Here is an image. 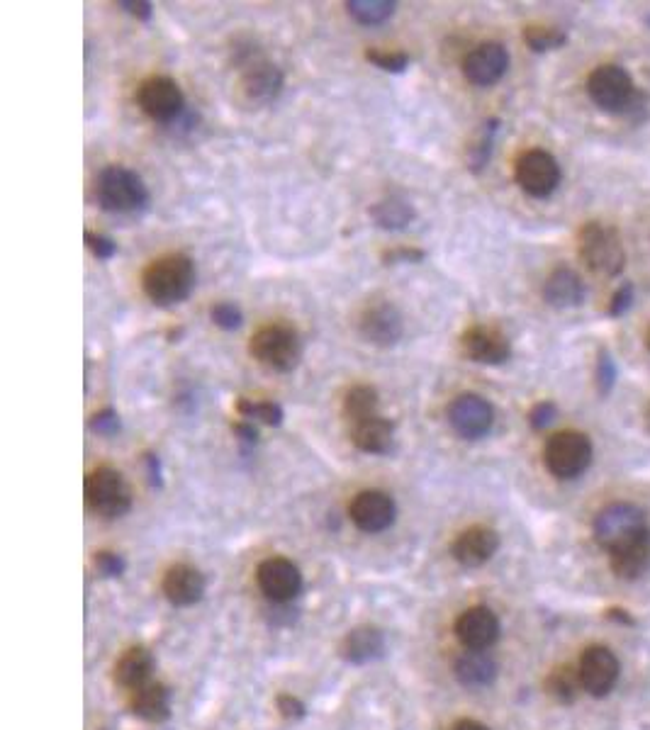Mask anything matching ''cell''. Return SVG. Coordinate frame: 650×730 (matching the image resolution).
Segmentation results:
<instances>
[{
    "label": "cell",
    "instance_id": "obj_2",
    "mask_svg": "<svg viewBox=\"0 0 650 730\" xmlns=\"http://www.w3.org/2000/svg\"><path fill=\"white\" fill-rule=\"evenodd\" d=\"M95 198L112 215H137L147 210L149 188L137 171L127 166H105L95 178Z\"/></svg>",
    "mask_w": 650,
    "mask_h": 730
},
{
    "label": "cell",
    "instance_id": "obj_4",
    "mask_svg": "<svg viewBox=\"0 0 650 730\" xmlns=\"http://www.w3.org/2000/svg\"><path fill=\"white\" fill-rule=\"evenodd\" d=\"M577 251H580L582 263L604 278H614L624 271V241H621L619 232L614 227H607V224L587 222L580 229V237H577Z\"/></svg>",
    "mask_w": 650,
    "mask_h": 730
},
{
    "label": "cell",
    "instance_id": "obj_41",
    "mask_svg": "<svg viewBox=\"0 0 650 730\" xmlns=\"http://www.w3.org/2000/svg\"><path fill=\"white\" fill-rule=\"evenodd\" d=\"M86 244L93 251V256L100 258V261H110L117 254V244L110 237H105V234L86 232Z\"/></svg>",
    "mask_w": 650,
    "mask_h": 730
},
{
    "label": "cell",
    "instance_id": "obj_45",
    "mask_svg": "<svg viewBox=\"0 0 650 730\" xmlns=\"http://www.w3.org/2000/svg\"><path fill=\"white\" fill-rule=\"evenodd\" d=\"M117 5L139 20H151V15H154V5L144 3V0H120Z\"/></svg>",
    "mask_w": 650,
    "mask_h": 730
},
{
    "label": "cell",
    "instance_id": "obj_36",
    "mask_svg": "<svg viewBox=\"0 0 650 730\" xmlns=\"http://www.w3.org/2000/svg\"><path fill=\"white\" fill-rule=\"evenodd\" d=\"M210 319L220 329L234 331L244 324V312L239 310V305H234V302L222 300V302H215V305L210 307Z\"/></svg>",
    "mask_w": 650,
    "mask_h": 730
},
{
    "label": "cell",
    "instance_id": "obj_25",
    "mask_svg": "<svg viewBox=\"0 0 650 730\" xmlns=\"http://www.w3.org/2000/svg\"><path fill=\"white\" fill-rule=\"evenodd\" d=\"M609 555H612V570L621 580H638L650 570V536L629 543V546L614 550Z\"/></svg>",
    "mask_w": 650,
    "mask_h": 730
},
{
    "label": "cell",
    "instance_id": "obj_14",
    "mask_svg": "<svg viewBox=\"0 0 650 730\" xmlns=\"http://www.w3.org/2000/svg\"><path fill=\"white\" fill-rule=\"evenodd\" d=\"M349 516L353 524L363 533H380L388 531L395 524L397 507L395 499L388 492L380 490H363L353 497L349 504Z\"/></svg>",
    "mask_w": 650,
    "mask_h": 730
},
{
    "label": "cell",
    "instance_id": "obj_42",
    "mask_svg": "<svg viewBox=\"0 0 650 730\" xmlns=\"http://www.w3.org/2000/svg\"><path fill=\"white\" fill-rule=\"evenodd\" d=\"M631 302H633V285L631 283L621 285V288L614 292L612 300H609L607 314L609 317H621V314H626L631 310Z\"/></svg>",
    "mask_w": 650,
    "mask_h": 730
},
{
    "label": "cell",
    "instance_id": "obj_9",
    "mask_svg": "<svg viewBox=\"0 0 650 730\" xmlns=\"http://www.w3.org/2000/svg\"><path fill=\"white\" fill-rule=\"evenodd\" d=\"M514 178H517L519 188L526 195L543 200L556 193L563 173H560V166L553 154L543 149H526L524 154H519L517 164H514Z\"/></svg>",
    "mask_w": 650,
    "mask_h": 730
},
{
    "label": "cell",
    "instance_id": "obj_52",
    "mask_svg": "<svg viewBox=\"0 0 650 730\" xmlns=\"http://www.w3.org/2000/svg\"><path fill=\"white\" fill-rule=\"evenodd\" d=\"M646 22H648V25H650V15H648V18H646Z\"/></svg>",
    "mask_w": 650,
    "mask_h": 730
},
{
    "label": "cell",
    "instance_id": "obj_11",
    "mask_svg": "<svg viewBox=\"0 0 650 730\" xmlns=\"http://www.w3.org/2000/svg\"><path fill=\"white\" fill-rule=\"evenodd\" d=\"M358 334L368 344L378 348H390L405 334V319H402V312L390 300L373 297V300H368L363 305L361 314H358Z\"/></svg>",
    "mask_w": 650,
    "mask_h": 730
},
{
    "label": "cell",
    "instance_id": "obj_29",
    "mask_svg": "<svg viewBox=\"0 0 650 730\" xmlns=\"http://www.w3.org/2000/svg\"><path fill=\"white\" fill-rule=\"evenodd\" d=\"M383 650H385L383 633L371 626L356 628V631H351L344 640V655L346 660L351 662L375 660L378 655H383Z\"/></svg>",
    "mask_w": 650,
    "mask_h": 730
},
{
    "label": "cell",
    "instance_id": "obj_46",
    "mask_svg": "<svg viewBox=\"0 0 650 730\" xmlns=\"http://www.w3.org/2000/svg\"><path fill=\"white\" fill-rule=\"evenodd\" d=\"M278 709L283 711L285 718H300L302 713H305V706H302L298 699H293V696H280Z\"/></svg>",
    "mask_w": 650,
    "mask_h": 730
},
{
    "label": "cell",
    "instance_id": "obj_23",
    "mask_svg": "<svg viewBox=\"0 0 650 730\" xmlns=\"http://www.w3.org/2000/svg\"><path fill=\"white\" fill-rule=\"evenodd\" d=\"M164 592L173 604L190 606L200 602L205 594V577L195 567L176 565L166 572Z\"/></svg>",
    "mask_w": 650,
    "mask_h": 730
},
{
    "label": "cell",
    "instance_id": "obj_24",
    "mask_svg": "<svg viewBox=\"0 0 650 730\" xmlns=\"http://www.w3.org/2000/svg\"><path fill=\"white\" fill-rule=\"evenodd\" d=\"M132 711L144 721H164L168 718V709H171V699H168V689L164 684L147 682L142 687L132 689Z\"/></svg>",
    "mask_w": 650,
    "mask_h": 730
},
{
    "label": "cell",
    "instance_id": "obj_33",
    "mask_svg": "<svg viewBox=\"0 0 650 730\" xmlns=\"http://www.w3.org/2000/svg\"><path fill=\"white\" fill-rule=\"evenodd\" d=\"M580 687H582L580 672H575L570 665L556 667V670L551 672V677L546 679L548 694L556 696V699L563 701V704H570V701H575V696H577V692H580Z\"/></svg>",
    "mask_w": 650,
    "mask_h": 730
},
{
    "label": "cell",
    "instance_id": "obj_22",
    "mask_svg": "<svg viewBox=\"0 0 650 730\" xmlns=\"http://www.w3.org/2000/svg\"><path fill=\"white\" fill-rule=\"evenodd\" d=\"M543 300L556 310H570L585 300V283L570 268H556L543 283Z\"/></svg>",
    "mask_w": 650,
    "mask_h": 730
},
{
    "label": "cell",
    "instance_id": "obj_13",
    "mask_svg": "<svg viewBox=\"0 0 650 730\" xmlns=\"http://www.w3.org/2000/svg\"><path fill=\"white\" fill-rule=\"evenodd\" d=\"M507 69L509 52L500 42H483L463 56V76L478 88H490L500 83Z\"/></svg>",
    "mask_w": 650,
    "mask_h": 730
},
{
    "label": "cell",
    "instance_id": "obj_51",
    "mask_svg": "<svg viewBox=\"0 0 650 730\" xmlns=\"http://www.w3.org/2000/svg\"><path fill=\"white\" fill-rule=\"evenodd\" d=\"M646 348L650 351V329L646 331Z\"/></svg>",
    "mask_w": 650,
    "mask_h": 730
},
{
    "label": "cell",
    "instance_id": "obj_26",
    "mask_svg": "<svg viewBox=\"0 0 650 730\" xmlns=\"http://www.w3.org/2000/svg\"><path fill=\"white\" fill-rule=\"evenodd\" d=\"M414 217H417L414 205L400 195H388L371 207V219L385 232H400L414 222Z\"/></svg>",
    "mask_w": 650,
    "mask_h": 730
},
{
    "label": "cell",
    "instance_id": "obj_28",
    "mask_svg": "<svg viewBox=\"0 0 650 730\" xmlns=\"http://www.w3.org/2000/svg\"><path fill=\"white\" fill-rule=\"evenodd\" d=\"M151 670H154V660H151L149 650L130 648L120 660H117L115 679L122 684V687L137 689L149 682Z\"/></svg>",
    "mask_w": 650,
    "mask_h": 730
},
{
    "label": "cell",
    "instance_id": "obj_44",
    "mask_svg": "<svg viewBox=\"0 0 650 730\" xmlns=\"http://www.w3.org/2000/svg\"><path fill=\"white\" fill-rule=\"evenodd\" d=\"M383 261L388 263V266H395V263H419V261H424V251H419V249H392V251H385Z\"/></svg>",
    "mask_w": 650,
    "mask_h": 730
},
{
    "label": "cell",
    "instance_id": "obj_20",
    "mask_svg": "<svg viewBox=\"0 0 650 730\" xmlns=\"http://www.w3.org/2000/svg\"><path fill=\"white\" fill-rule=\"evenodd\" d=\"M346 426H349L351 443L363 453L385 456V453H390L392 443H395V424L388 417H383V414L351 421Z\"/></svg>",
    "mask_w": 650,
    "mask_h": 730
},
{
    "label": "cell",
    "instance_id": "obj_12",
    "mask_svg": "<svg viewBox=\"0 0 650 730\" xmlns=\"http://www.w3.org/2000/svg\"><path fill=\"white\" fill-rule=\"evenodd\" d=\"M446 417L451 429L465 441H478L485 438L492 431L495 424V409L485 397L475 395V392H463L456 400L448 404Z\"/></svg>",
    "mask_w": 650,
    "mask_h": 730
},
{
    "label": "cell",
    "instance_id": "obj_35",
    "mask_svg": "<svg viewBox=\"0 0 650 730\" xmlns=\"http://www.w3.org/2000/svg\"><path fill=\"white\" fill-rule=\"evenodd\" d=\"M237 412L242 414L244 419L263 421V424L268 426H280L285 419L283 407L271 400H246V397H242V400L237 402Z\"/></svg>",
    "mask_w": 650,
    "mask_h": 730
},
{
    "label": "cell",
    "instance_id": "obj_47",
    "mask_svg": "<svg viewBox=\"0 0 650 730\" xmlns=\"http://www.w3.org/2000/svg\"><path fill=\"white\" fill-rule=\"evenodd\" d=\"M232 429H234V434L242 438L244 443H249V446H254V443H259V431H256V426L249 424V421H237V424H234Z\"/></svg>",
    "mask_w": 650,
    "mask_h": 730
},
{
    "label": "cell",
    "instance_id": "obj_30",
    "mask_svg": "<svg viewBox=\"0 0 650 730\" xmlns=\"http://www.w3.org/2000/svg\"><path fill=\"white\" fill-rule=\"evenodd\" d=\"M378 407H380L378 390H375V387H371V385H356V387H351V390L344 395L341 414H344L346 424H351V421H358V419L373 417V414H380Z\"/></svg>",
    "mask_w": 650,
    "mask_h": 730
},
{
    "label": "cell",
    "instance_id": "obj_5",
    "mask_svg": "<svg viewBox=\"0 0 650 730\" xmlns=\"http://www.w3.org/2000/svg\"><path fill=\"white\" fill-rule=\"evenodd\" d=\"M648 519L643 514L641 507L626 502H616L604 507L597 514L595 519V538L602 548H607L609 553L614 550L629 546V543L641 541V538H648Z\"/></svg>",
    "mask_w": 650,
    "mask_h": 730
},
{
    "label": "cell",
    "instance_id": "obj_50",
    "mask_svg": "<svg viewBox=\"0 0 650 730\" xmlns=\"http://www.w3.org/2000/svg\"><path fill=\"white\" fill-rule=\"evenodd\" d=\"M643 419H646V429H648V434H650V404L646 407V412H643Z\"/></svg>",
    "mask_w": 650,
    "mask_h": 730
},
{
    "label": "cell",
    "instance_id": "obj_17",
    "mask_svg": "<svg viewBox=\"0 0 650 730\" xmlns=\"http://www.w3.org/2000/svg\"><path fill=\"white\" fill-rule=\"evenodd\" d=\"M259 587L271 602H290L300 594L302 575L288 558H268L259 567Z\"/></svg>",
    "mask_w": 650,
    "mask_h": 730
},
{
    "label": "cell",
    "instance_id": "obj_39",
    "mask_svg": "<svg viewBox=\"0 0 650 730\" xmlns=\"http://www.w3.org/2000/svg\"><path fill=\"white\" fill-rule=\"evenodd\" d=\"M88 426L100 436H115L117 431H120V414H117L115 409H103V412L93 414Z\"/></svg>",
    "mask_w": 650,
    "mask_h": 730
},
{
    "label": "cell",
    "instance_id": "obj_6",
    "mask_svg": "<svg viewBox=\"0 0 650 730\" xmlns=\"http://www.w3.org/2000/svg\"><path fill=\"white\" fill-rule=\"evenodd\" d=\"M587 95L597 108L607 112H631L641 108L643 95L638 93L631 73L616 64L597 66L587 78Z\"/></svg>",
    "mask_w": 650,
    "mask_h": 730
},
{
    "label": "cell",
    "instance_id": "obj_1",
    "mask_svg": "<svg viewBox=\"0 0 650 730\" xmlns=\"http://www.w3.org/2000/svg\"><path fill=\"white\" fill-rule=\"evenodd\" d=\"M195 278V263L186 254H166L149 263L142 288L156 307H173L188 300Z\"/></svg>",
    "mask_w": 650,
    "mask_h": 730
},
{
    "label": "cell",
    "instance_id": "obj_19",
    "mask_svg": "<svg viewBox=\"0 0 650 730\" xmlns=\"http://www.w3.org/2000/svg\"><path fill=\"white\" fill-rule=\"evenodd\" d=\"M458 640L470 650H485L500 638V621L487 606H473L456 621Z\"/></svg>",
    "mask_w": 650,
    "mask_h": 730
},
{
    "label": "cell",
    "instance_id": "obj_43",
    "mask_svg": "<svg viewBox=\"0 0 650 730\" xmlns=\"http://www.w3.org/2000/svg\"><path fill=\"white\" fill-rule=\"evenodd\" d=\"M95 567H98L105 577H120L122 572H125V560H122L117 553L103 550V553L95 555Z\"/></svg>",
    "mask_w": 650,
    "mask_h": 730
},
{
    "label": "cell",
    "instance_id": "obj_3",
    "mask_svg": "<svg viewBox=\"0 0 650 730\" xmlns=\"http://www.w3.org/2000/svg\"><path fill=\"white\" fill-rule=\"evenodd\" d=\"M249 353L271 373H293L302 361V339L290 324H266L251 336Z\"/></svg>",
    "mask_w": 650,
    "mask_h": 730
},
{
    "label": "cell",
    "instance_id": "obj_8",
    "mask_svg": "<svg viewBox=\"0 0 650 730\" xmlns=\"http://www.w3.org/2000/svg\"><path fill=\"white\" fill-rule=\"evenodd\" d=\"M86 504L103 519H120L132 509V490L117 470L95 468L86 477Z\"/></svg>",
    "mask_w": 650,
    "mask_h": 730
},
{
    "label": "cell",
    "instance_id": "obj_7",
    "mask_svg": "<svg viewBox=\"0 0 650 730\" xmlns=\"http://www.w3.org/2000/svg\"><path fill=\"white\" fill-rule=\"evenodd\" d=\"M595 448L582 431H558L543 446V463L558 480H575L592 465Z\"/></svg>",
    "mask_w": 650,
    "mask_h": 730
},
{
    "label": "cell",
    "instance_id": "obj_16",
    "mask_svg": "<svg viewBox=\"0 0 650 730\" xmlns=\"http://www.w3.org/2000/svg\"><path fill=\"white\" fill-rule=\"evenodd\" d=\"M577 672H580L585 692H590L592 696H607L614 689L616 679H619L621 667L612 650L602 648V645H592L582 655Z\"/></svg>",
    "mask_w": 650,
    "mask_h": 730
},
{
    "label": "cell",
    "instance_id": "obj_10",
    "mask_svg": "<svg viewBox=\"0 0 650 730\" xmlns=\"http://www.w3.org/2000/svg\"><path fill=\"white\" fill-rule=\"evenodd\" d=\"M137 105L149 120L168 125V122L178 120L183 115V110H186V95H183L181 86L173 78L149 76L147 81L139 83Z\"/></svg>",
    "mask_w": 650,
    "mask_h": 730
},
{
    "label": "cell",
    "instance_id": "obj_37",
    "mask_svg": "<svg viewBox=\"0 0 650 730\" xmlns=\"http://www.w3.org/2000/svg\"><path fill=\"white\" fill-rule=\"evenodd\" d=\"M366 59L388 73H402L409 66V56L405 52H392V49H368Z\"/></svg>",
    "mask_w": 650,
    "mask_h": 730
},
{
    "label": "cell",
    "instance_id": "obj_40",
    "mask_svg": "<svg viewBox=\"0 0 650 730\" xmlns=\"http://www.w3.org/2000/svg\"><path fill=\"white\" fill-rule=\"evenodd\" d=\"M558 419V407L553 402H539L534 409L529 412V424L531 429L543 431Z\"/></svg>",
    "mask_w": 650,
    "mask_h": 730
},
{
    "label": "cell",
    "instance_id": "obj_49",
    "mask_svg": "<svg viewBox=\"0 0 650 730\" xmlns=\"http://www.w3.org/2000/svg\"><path fill=\"white\" fill-rule=\"evenodd\" d=\"M453 730H490V728L483 726V723L470 721V718H465V721H458L456 726H453Z\"/></svg>",
    "mask_w": 650,
    "mask_h": 730
},
{
    "label": "cell",
    "instance_id": "obj_21",
    "mask_svg": "<svg viewBox=\"0 0 650 730\" xmlns=\"http://www.w3.org/2000/svg\"><path fill=\"white\" fill-rule=\"evenodd\" d=\"M500 548V536L490 526H470L453 543V555L465 567L485 565Z\"/></svg>",
    "mask_w": 650,
    "mask_h": 730
},
{
    "label": "cell",
    "instance_id": "obj_15",
    "mask_svg": "<svg viewBox=\"0 0 650 730\" xmlns=\"http://www.w3.org/2000/svg\"><path fill=\"white\" fill-rule=\"evenodd\" d=\"M283 71L276 64L266 61L263 56H256L254 61L242 66V78H239V88H242L244 98L251 105H268L278 98L283 91Z\"/></svg>",
    "mask_w": 650,
    "mask_h": 730
},
{
    "label": "cell",
    "instance_id": "obj_48",
    "mask_svg": "<svg viewBox=\"0 0 650 730\" xmlns=\"http://www.w3.org/2000/svg\"><path fill=\"white\" fill-rule=\"evenodd\" d=\"M147 465H149V475H151V482L154 485H161V468H159V458L156 456H147Z\"/></svg>",
    "mask_w": 650,
    "mask_h": 730
},
{
    "label": "cell",
    "instance_id": "obj_38",
    "mask_svg": "<svg viewBox=\"0 0 650 730\" xmlns=\"http://www.w3.org/2000/svg\"><path fill=\"white\" fill-rule=\"evenodd\" d=\"M616 375H619V373H616L614 356L607 351V348H602V351H599V361H597V387H599V395L607 397L609 392L614 390Z\"/></svg>",
    "mask_w": 650,
    "mask_h": 730
},
{
    "label": "cell",
    "instance_id": "obj_31",
    "mask_svg": "<svg viewBox=\"0 0 650 730\" xmlns=\"http://www.w3.org/2000/svg\"><path fill=\"white\" fill-rule=\"evenodd\" d=\"M500 132V120H487L480 132L475 134L473 144L468 146V168L473 173H480L490 161L492 149H495V137Z\"/></svg>",
    "mask_w": 650,
    "mask_h": 730
},
{
    "label": "cell",
    "instance_id": "obj_32",
    "mask_svg": "<svg viewBox=\"0 0 650 730\" xmlns=\"http://www.w3.org/2000/svg\"><path fill=\"white\" fill-rule=\"evenodd\" d=\"M397 5L392 0H349L346 10L361 25H380L395 15Z\"/></svg>",
    "mask_w": 650,
    "mask_h": 730
},
{
    "label": "cell",
    "instance_id": "obj_27",
    "mask_svg": "<svg viewBox=\"0 0 650 730\" xmlns=\"http://www.w3.org/2000/svg\"><path fill=\"white\" fill-rule=\"evenodd\" d=\"M456 677L463 687H487L497 677V662L483 650H470L456 662Z\"/></svg>",
    "mask_w": 650,
    "mask_h": 730
},
{
    "label": "cell",
    "instance_id": "obj_18",
    "mask_svg": "<svg viewBox=\"0 0 650 730\" xmlns=\"http://www.w3.org/2000/svg\"><path fill=\"white\" fill-rule=\"evenodd\" d=\"M463 353L475 363L502 365L512 356V344L507 336L495 327H470L461 336Z\"/></svg>",
    "mask_w": 650,
    "mask_h": 730
},
{
    "label": "cell",
    "instance_id": "obj_34",
    "mask_svg": "<svg viewBox=\"0 0 650 730\" xmlns=\"http://www.w3.org/2000/svg\"><path fill=\"white\" fill-rule=\"evenodd\" d=\"M524 42L526 47L534 49V52H556V49L565 47L568 42V35L558 27H546V25H531L524 30Z\"/></svg>",
    "mask_w": 650,
    "mask_h": 730
}]
</instances>
